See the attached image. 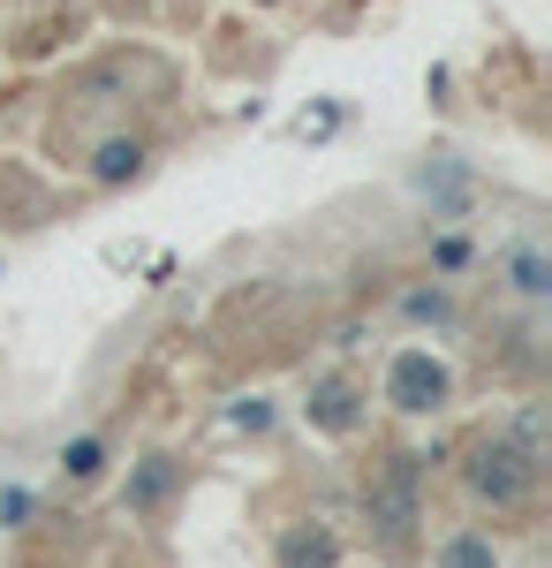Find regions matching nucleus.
Masks as SVG:
<instances>
[{
  "instance_id": "f257e3e1",
  "label": "nucleus",
  "mask_w": 552,
  "mask_h": 568,
  "mask_svg": "<svg viewBox=\"0 0 552 568\" xmlns=\"http://www.w3.org/2000/svg\"><path fill=\"white\" fill-rule=\"evenodd\" d=\"M530 485H538V455L514 447V439H484V447L469 455V493H477L484 508H522Z\"/></svg>"
},
{
  "instance_id": "f03ea898",
  "label": "nucleus",
  "mask_w": 552,
  "mask_h": 568,
  "mask_svg": "<svg viewBox=\"0 0 552 568\" xmlns=\"http://www.w3.org/2000/svg\"><path fill=\"white\" fill-rule=\"evenodd\" d=\"M386 402L409 409V417L439 409V402H447V364H439L431 349H401V356H393V372H386Z\"/></svg>"
},
{
  "instance_id": "7ed1b4c3",
  "label": "nucleus",
  "mask_w": 552,
  "mask_h": 568,
  "mask_svg": "<svg viewBox=\"0 0 552 568\" xmlns=\"http://www.w3.org/2000/svg\"><path fill=\"white\" fill-rule=\"evenodd\" d=\"M174 478H182V470H174V455H144V463H136V478H129V516H152V508L174 493Z\"/></svg>"
},
{
  "instance_id": "20e7f679",
  "label": "nucleus",
  "mask_w": 552,
  "mask_h": 568,
  "mask_svg": "<svg viewBox=\"0 0 552 568\" xmlns=\"http://www.w3.org/2000/svg\"><path fill=\"white\" fill-rule=\"evenodd\" d=\"M439 568H500V546H492L484 530H454V538L439 546Z\"/></svg>"
},
{
  "instance_id": "39448f33",
  "label": "nucleus",
  "mask_w": 552,
  "mask_h": 568,
  "mask_svg": "<svg viewBox=\"0 0 552 568\" xmlns=\"http://www.w3.org/2000/svg\"><path fill=\"white\" fill-rule=\"evenodd\" d=\"M310 425H326V433H348V425H356V394L340 387V379H326V387L310 394Z\"/></svg>"
},
{
  "instance_id": "423d86ee",
  "label": "nucleus",
  "mask_w": 552,
  "mask_h": 568,
  "mask_svg": "<svg viewBox=\"0 0 552 568\" xmlns=\"http://www.w3.org/2000/svg\"><path fill=\"white\" fill-rule=\"evenodd\" d=\"M508 273H514V288H522V296H545V288H552V265H545L538 243H522V251L508 258Z\"/></svg>"
},
{
  "instance_id": "0eeeda50",
  "label": "nucleus",
  "mask_w": 552,
  "mask_h": 568,
  "mask_svg": "<svg viewBox=\"0 0 552 568\" xmlns=\"http://www.w3.org/2000/svg\"><path fill=\"white\" fill-rule=\"evenodd\" d=\"M136 168H144V144H122V136H114V144H99V168H91V175L99 182H129Z\"/></svg>"
},
{
  "instance_id": "6e6552de",
  "label": "nucleus",
  "mask_w": 552,
  "mask_h": 568,
  "mask_svg": "<svg viewBox=\"0 0 552 568\" xmlns=\"http://www.w3.org/2000/svg\"><path fill=\"white\" fill-rule=\"evenodd\" d=\"M280 568H334V538L318 530V538H288L280 546Z\"/></svg>"
},
{
  "instance_id": "1a4fd4ad",
  "label": "nucleus",
  "mask_w": 552,
  "mask_h": 568,
  "mask_svg": "<svg viewBox=\"0 0 552 568\" xmlns=\"http://www.w3.org/2000/svg\"><path fill=\"white\" fill-rule=\"evenodd\" d=\"M99 463H106V447H99V439H69V455H61V470H69V478H99Z\"/></svg>"
},
{
  "instance_id": "9d476101",
  "label": "nucleus",
  "mask_w": 552,
  "mask_h": 568,
  "mask_svg": "<svg viewBox=\"0 0 552 568\" xmlns=\"http://www.w3.org/2000/svg\"><path fill=\"white\" fill-rule=\"evenodd\" d=\"M23 516H31V493L23 485H0V530H16Z\"/></svg>"
}]
</instances>
